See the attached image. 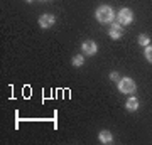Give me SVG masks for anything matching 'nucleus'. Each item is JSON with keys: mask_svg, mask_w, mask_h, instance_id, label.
Masks as SVG:
<instances>
[{"mask_svg": "<svg viewBox=\"0 0 152 145\" xmlns=\"http://www.w3.org/2000/svg\"><path fill=\"white\" fill-rule=\"evenodd\" d=\"M96 20L102 22V24H110V22H113V19L117 17L115 10L112 9L110 5H100L96 9Z\"/></svg>", "mask_w": 152, "mask_h": 145, "instance_id": "obj_1", "label": "nucleus"}, {"mask_svg": "<svg viewBox=\"0 0 152 145\" xmlns=\"http://www.w3.org/2000/svg\"><path fill=\"white\" fill-rule=\"evenodd\" d=\"M118 90L125 95H132V93H135L137 86H135V81L132 79V78H122L118 81Z\"/></svg>", "mask_w": 152, "mask_h": 145, "instance_id": "obj_2", "label": "nucleus"}, {"mask_svg": "<svg viewBox=\"0 0 152 145\" xmlns=\"http://www.w3.org/2000/svg\"><path fill=\"white\" fill-rule=\"evenodd\" d=\"M132 20H134V12H132L130 9H122V10L117 14V22L122 24V26H129Z\"/></svg>", "mask_w": 152, "mask_h": 145, "instance_id": "obj_3", "label": "nucleus"}, {"mask_svg": "<svg viewBox=\"0 0 152 145\" xmlns=\"http://www.w3.org/2000/svg\"><path fill=\"white\" fill-rule=\"evenodd\" d=\"M56 22V17L51 15V14H42V15L39 17V26L42 27V29H51V27L54 26Z\"/></svg>", "mask_w": 152, "mask_h": 145, "instance_id": "obj_4", "label": "nucleus"}, {"mask_svg": "<svg viewBox=\"0 0 152 145\" xmlns=\"http://www.w3.org/2000/svg\"><path fill=\"white\" fill-rule=\"evenodd\" d=\"M81 51L85 56H95L98 51V46L93 41H85V42L81 44Z\"/></svg>", "mask_w": 152, "mask_h": 145, "instance_id": "obj_5", "label": "nucleus"}, {"mask_svg": "<svg viewBox=\"0 0 152 145\" xmlns=\"http://www.w3.org/2000/svg\"><path fill=\"white\" fill-rule=\"evenodd\" d=\"M110 37L112 39H120L122 36H124V27H122V24H118V22H112V27H110Z\"/></svg>", "mask_w": 152, "mask_h": 145, "instance_id": "obj_6", "label": "nucleus"}, {"mask_svg": "<svg viewBox=\"0 0 152 145\" xmlns=\"http://www.w3.org/2000/svg\"><path fill=\"white\" fill-rule=\"evenodd\" d=\"M98 138H100L102 144H112V142H113V135H112L110 130H102V132L98 133Z\"/></svg>", "mask_w": 152, "mask_h": 145, "instance_id": "obj_7", "label": "nucleus"}, {"mask_svg": "<svg viewBox=\"0 0 152 145\" xmlns=\"http://www.w3.org/2000/svg\"><path fill=\"white\" fill-rule=\"evenodd\" d=\"M127 110H129V111L139 110V100H137L135 96H130L129 100H127Z\"/></svg>", "mask_w": 152, "mask_h": 145, "instance_id": "obj_8", "label": "nucleus"}, {"mask_svg": "<svg viewBox=\"0 0 152 145\" xmlns=\"http://www.w3.org/2000/svg\"><path fill=\"white\" fill-rule=\"evenodd\" d=\"M71 63H73V66H75V68H80V66H83V63H85V54H76Z\"/></svg>", "mask_w": 152, "mask_h": 145, "instance_id": "obj_9", "label": "nucleus"}, {"mask_svg": "<svg viewBox=\"0 0 152 145\" xmlns=\"http://www.w3.org/2000/svg\"><path fill=\"white\" fill-rule=\"evenodd\" d=\"M137 41H139V44H140V46H149V42H151V37H149L147 34H140V36L137 37Z\"/></svg>", "mask_w": 152, "mask_h": 145, "instance_id": "obj_10", "label": "nucleus"}, {"mask_svg": "<svg viewBox=\"0 0 152 145\" xmlns=\"http://www.w3.org/2000/svg\"><path fill=\"white\" fill-rule=\"evenodd\" d=\"M144 54H145V59L149 61V63H152V46H151V44H149V46H145Z\"/></svg>", "mask_w": 152, "mask_h": 145, "instance_id": "obj_11", "label": "nucleus"}, {"mask_svg": "<svg viewBox=\"0 0 152 145\" xmlns=\"http://www.w3.org/2000/svg\"><path fill=\"white\" fill-rule=\"evenodd\" d=\"M110 79L113 81V83H118V81L122 79V78H120L118 73H115V71H113V73H110Z\"/></svg>", "mask_w": 152, "mask_h": 145, "instance_id": "obj_12", "label": "nucleus"}, {"mask_svg": "<svg viewBox=\"0 0 152 145\" xmlns=\"http://www.w3.org/2000/svg\"><path fill=\"white\" fill-rule=\"evenodd\" d=\"M26 2H29V4H31V2H34V0H26Z\"/></svg>", "mask_w": 152, "mask_h": 145, "instance_id": "obj_13", "label": "nucleus"}, {"mask_svg": "<svg viewBox=\"0 0 152 145\" xmlns=\"http://www.w3.org/2000/svg\"><path fill=\"white\" fill-rule=\"evenodd\" d=\"M41 2H49V0H41Z\"/></svg>", "mask_w": 152, "mask_h": 145, "instance_id": "obj_14", "label": "nucleus"}]
</instances>
